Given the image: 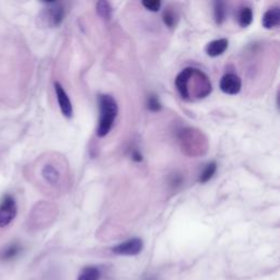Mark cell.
<instances>
[{
  "label": "cell",
  "mask_w": 280,
  "mask_h": 280,
  "mask_svg": "<svg viewBox=\"0 0 280 280\" xmlns=\"http://www.w3.org/2000/svg\"><path fill=\"white\" fill-rule=\"evenodd\" d=\"M161 103L160 101L158 100V98H156L155 95H151V97L148 99V109L152 112H158L161 110Z\"/></svg>",
  "instance_id": "d6986e66"
},
{
  "label": "cell",
  "mask_w": 280,
  "mask_h": 280,
  "mask_svg": "<svg viewBox=\"0 0 280 280\" xmlns=\"http://www.w3.org/2000/svg\"><path fill=\"white\" fill-rule=\"evenodd\" d=\"M45 19L50 27H58L65 18V9L60 3H46Z\"/></svg>",
  "instance_id": "5b68a950"
},
{
  "label": "cell",
  "mask_w": 280,
  "mask_h": 280,
  "mask_svg": "<svg viewBox=\"0 0 280 280\" xmlns=\"http://www.w3.org/2000/svg\"><path fill=\"white\" fill-rule=\"evenodd\" d=\"M54 87H55L57 101H58V104H59L62 115L67 118H70L73 116V113H74L72 101H70L68 94L66 93L65 90H63V88L60 84H58V82H55Z\"/></svg>",
  "instance_id": "52a82bcc"
},
{
  "label": "cell",
  "mask_w": 280,
  "mask_h": 280,
  "mask_svg": "<svg viewBox=\"0 0 280 280\" xmlns=\"http://www.w3.org/2000/svg\"><path fill=\"white\" fill-rule=\"evenodd\" d=\"M229 45V42L226 39H219L215 40L207 44L206 46V53L210 57H217L224 54Z\"/></svg>",
  "instance_id": "30bf717a"
},
{
  "label": "cell",
  "mask_w": 280,
  "mask_h": 280,
  "mask_svg": "<svg viewBox=\"0 0 280 280\" xmlns=\"http://www.w3.org/2000/svg\"><path fill=\"white\" fill-rule=\"evenodd\" d=\"M163 22L169 28H173L175 24V14L174 11H172L170 9L165 10L163 12Z\"/></svg>",
  "instance_id": "e0dca14e"
},
{
  "label": "cell",
  "mask_w": 280,
  "mask_h": 280,
  "mask_svg": "<svg viewBox=\"0 0 280 280\" xmlns=\"http://www.w3.org/2000/svg\"><path fill=\"white\" fill-rule=\"evenodd\" d=\"M242 81L234 74H227L220 80V89L222 92L227 94L234 95L238 94L241 91Z\"/></svg>",
  "instance_id": "8992f818"
},
{
  "label": "cell",
  "mask_w": 280,
  "mask_h": 280,
  "mask_svg": "<svg viewBox=\"0 0 280 280\" xmlns=\"http://www.w3.org/2000/svg\"><path fill=\"white\" fill-rule=\"evenodd\" d=\"M216 171H217V164H216V162L208 163L205 167V169H203V171L201 172V174L199 176V182L200 183L208 182L215 175Z\"/></svg>",
  "instance_id": "5bb4252c"
},
{
  "label": "cell",
  "mask_w": 280,
  "mask_h": 280,
  "mask_svg": "<svg viewBox=\"0 0 280 280\" xmlns=\"http://www.w3.org/2000/svg\"><path fill=\"white\" fill-rule=\"evenodd\" d=\"M144 249V242L138 238H133L130 240H127L123 243H119L116 246H114L112 252L116 255L122 256H135L143 251Z\"/></svg>",
  "instance_id": "277c9868"
},
{
  "label": "cell",
  "mask_w": 280,
  "mask_h": 280,
  "mask_svg": "<svg viewBox=\"0 0 280 280\" xmlns=\"http://www.w3.org/2000/svg\"><path fill=\"white\" fill-rule=\"evenodd\" d=\"M226 14H227L226 5L221 2L215 3V19L217 24H221L225 21Z\"/></svg>",
  "instance_id": "9a60e30c"
},
{
  "label": "cell",
  "mask_w": 280,
  "mask_h": 280,
  "mask_svg": "<svg viewBox=\"0 0 280 280\" xmlns=\"http://www.w3.org/2000/svg\"><path fill=\"white\" fill-rule=\"evenodd\" d=\"M18 213L17 202L14 197L7 194L0 201V228H6L15 220Z\"/></svg>",
  "instance_id": "3957f363"
},
{
  "label": "cell",
  "mask_w": 280,
  "mask_h": 280,
  "mask_svg": "<svg viewBox=\"0 0 280 280\" xmlns=\"http://www.w3.org/2000/svg\"><path fill=\"white\" fill-rule=\"evenodd\" d=\"M97 12L102 19H104V20H110L112 18L113 10L111 5L107 2H99L97 4Z\"/></svg>",
  "instance_id": "4fadbf2b"
},
{
  "label": "cell",
  "mask_w": 280,
  "mask_h": 280,
  "mask_svg": "<svg viewBox=\"0 0 280 280\" xmlns=\"http://www.w3.org/2000/svg\"><path fill=\"white\" fill-rule=\"evenodd\" d=\"M146 280H156L155 278H152V277H150V278H147Z\"/></svg>",
  "instance_id": "44dd1931"
},
{
  "label": "cell",
  "mask_w": 280,
  "mask_h": 280,
  "mask_svg": "<svg viewBox=\"0 0 280 280\" xmlns=\"http://www.w3.org/2000/svg\"><path fill=\"white\" fill-rule=\"evenodd\" d=\"M132 159H133V160H135V161H138V162H139V161H142V160H143V156L140 155L138 151H133Z\"/></svg>",
  "instance_id": "ffe728a7"
},
{
  "label": "cell",
  "mask_w": 280,
  "mask_h": 280,
  "mask_svg": "<svg viewBox=\"0 0 280 280\" xmlns=\"http://www.w3.org/2000/svg\"><path fill=\"white\" fill-rule=\"evenodd\" d=\"M21 246L19 244H11L10 246H8L7 249H6L3 254H2V258L5 260H9L15 258L19 255V253L21 252Z\"/></svg>",
  "instance_id": "2e32d148"
},
{
  "label": "cell",
  "mask_w": 280,
  "mask_h": 280,
  "mask_svg": "<svg viewBox=\"0 0 280 280\" xmlns=\"http://www.w3.org/2000/svg\"><path fill=\"white\" fill-rule=\"evenodd\" d=\"M42 177L47 184L52 186L58 185L60 182V172L58 171L54 164L47 163L44 165L41 171Z\"/></svg>",
  "instance_id": "ba28073f"
},
{
  "label": "cell",
  "mask_w": 280,
  "mask_h": 280,
  "mask_svg": "<svg viewBox=\"0 0 280 280\" xmlns=\"http://www.w3.org/2000/svg\"><path fill=\"white\" fill-rule=\"evenodd\" d=\"M100 276L101 273L97 267H87L81 271L77 280H99Z\"/></svg>",
  "instance_id": "7c38bea8"
},
{
  "label": "cell",
  "mask_w": 280,
  "mask_h": 280,
  "mask_svg": "<svg viewBox=\"0 0 280 280\" xmlns=\"http://www.w3.org/2000/svg\"><path fill=\"white\" fill-rule=\"evenodd\" d=\"M280 23V11L278 7H272L267 10L262 19V24L265 29H273Z\"/></svg>",
  "instance_id": "9c48e42d"
},
{
  "label": "cell",
  "mask_w": 280,
  "mask_h": 280,
  "mask_svg": "<svg viewBox=\"0 0 280 280\" xmlns=\"http://www.w3.org/2000/svg\"><path fill=\"white\" fill-rule=\"evenodd\" d=\"M100 118L97 135L105 137L112 129L113 124L118 114V106L115 99L109 94H102L99 97Z\"/></svg>",
  "instance_id": "7a4b0ae2"
},
{
  "label": "cell",
  "mask_w": 280,
  "mask_h": 280,
  "mask_svg": "<svg viewBox=\"0 0 280 280\" xmlns=\"http://www.w3.org/2000/svg\"><path fill=\"white\" fill-rule=\"evenodd\" d=\"M253 21V11L250 7H243L239 12V23L242 28H246Z\"/></svg>",
  "instance_id": "8fae6325"
},
{
  "label": "cell",
  "mask_w": 280,
  "mask_h": 280,
  "mask_svg": "<svg viewBox=\"0 0 280 280\" xmlns=\"http://www.w3.org/2000/svg\"><path fill=\"white\" fill-rule=\"evenodd\" d=\"M175 86L184 100L194 101L208 97L213 86L206 74L196 68H185L177 75Z\"/></svg>",
  "instance_id": "6da1fadb"
},
{
  "label": "cell",
  "mask_w": 280,
  "mask_h": 280,
  "mask_svg": "<svg viewBox=\"0 0 280 280\" xmlns=\"http://www.w3.org/2000/svg\"><path fill=\"white\" fill-rule=\"evenodd\" d=\"M142 4L146 9L152 12H157L161 8V2H159V0H147V2H143Z\"/></svg>",
  "instance_id": "ac0fdd59"
}]
</instances>
